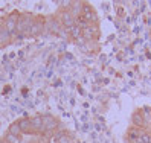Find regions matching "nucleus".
Wrapping results in <instances>:
<instances>
[{
	"mask_svg": "<svg viewBox=\"0 0 151 143\" xmlns=\"http://www.w3.org/2000/svg\"><path fill=\"white\" fill-rule=\"evenodd\" d=\"M137 143H142V142H140V140H139V142H137Z\"/></svg>",
	"mask_w": 151,
	"mask_h": 143,
	"instance_id": "18",
	"label": "nucleus"
},
{
	"mask_svg": "<svg viewBox=\"0 0 151 143\" xmlns=\"http://www.w3.org/2000/svg\"><path fill=\"white\" fill-rule=\"evenodd\" d=\"M2 143H8V142H6V140H5V139H3V142H2Z\"/></svg>",
	"mask_w": 151,
	"mask_h": 143,
	"instance_id": "17",
	"label": "nucleus"
},
{
	"mask_svg": "<svg viewBox=\"0 0 151 143\" xmlns=\"http://www.w3.org/2000/svg\"><path fill=\"white\" fill-rule=\"evenodd\" d=\"M8 132H9V134H14V136H22V129H20V127H19V123H12L11 125V127H9V131H8Z\"/></svg>",
	"mask_w": 151,
	"mask_h": 143,
	"instance_id": "14",
	"label": "nucleus"
},
{
	"mask_svg": "<svg viewBox=\"0 0 151 143\" xmlns=\"http://www.w3.org/2000/svg\"><path fill=\"white\" fill-rule=\"evenodd\" d=\"M128 139H130L131 143H137L139 139H140V132H139V129H137V128H131V129L128 131Z\"/></svg>",
	"mask_w": 151,
	"mask_h": 143,
	"instance_id": "12",
	"label": "nucleus"
},
{
	"mask_svg": "<svg viewBox=\"0 0 151 143\" xmlns=\"http://www.w3.org/2000/svg\"><path fill=\"white\" fill-rule=\"evenodd\" d=\"M31 128H32V132H34V134L44 132L41 116H34V117H31Z\"/></svg>",
	"mask_w": 151,
	"mask_h": 143,
	"instance_id": "5",
	"label": "nucleus"
},
{
	"mask_svg": "<svg viewBox=\"0 0 151 143\" xmlns=\"http://www.w3.org/2000/svg\"><path fill=\"white\" fill-rule=\"evenodd\" d=\"M5 140H6L8 143H20V142H22V139H20L19 136H14V134H9V132L6 134Z\"/></svg>",
	"mask_w": 151,
	"mask_h": 143,
	"instance_id": "16",
	"label": "nucleus"
},
{
	"mask_svg": "<svg viewBox=\"0 0 151 143\" xmlns=\"http://www.w3.org/2000/svg\"><path fill=\"white\" fill-rule=\"evenodd\" d=\"M83 9H84V3H81V2H73L69 6V12L72 14L75 19H79V17L83 15Z\"/></svg>",
	"mask_w": 151,
	"mask_h": 143,
	"instance_id": "6",
	"label": "nucleus"
},
{
	"mask_svg": "<svg viewBox=\"0 0 151 143\" xmlns=\"http://www.w3.org/2000/svg\"><path fill=\"white\" fill-rule=\"evenodd\" d=\"M11 37H12V35L2 26V28H0V46H5V44L9 43L11 41Z\"/></svg>",
	"mask_w": 151,
	"mask_h": 143,
	"instance_id": "10",
	"label": "nucleus"
},
{
	"mask_svg": "<svg viewBox=\"0 0 151 143\" xmlns=\"http://www.w3.org/2000/svg\"><path fill=\"white\" fill-rule=\"evenodd\" d=\"M133 122H134L137 127H142V125H145V120H144V116H142L140 113H136L134 116H133Z\"/></svg>",
	"mask_w": 151,
	"mask_h": 143,
	"instance_id": "15",
	"label": "nucleus"
},
{
	"mask_svg": "<svg viewBox=\"0 0 151 143\" xmlns=\"http://www.w3.org/2000/svg\"><path fill=\"white\" fill-rule=\"evenodd\" d=\"M43 29H44V23L40 21V20H34V23H32V26H31L28 35H32V37H34V35H38Z\"/></svg>",
	"mask_w": 151,
	"mask_h": 143,
	"instance_id": "8",
	"label": "nucleus"
},
{
	"mask_svg": "<svg viewBox=\"0 0 151 143\" xmlns=\"http://www.w3.org/2000/svg\"><path fill=\"white\" fill-rule=\"evenodd\" d=\"M57 20L60 21V24L63 26V28L69 29V28H72V26H75V17L69 12V9H64V11H61L57 17Z\"/></svg>",
	"mask_w": 151,
	"mask_h": 143,
	"instance_id": "3",
	"label": "nucleus"
},
{
	"mask_svg": "<svg viewBox=\"0 0 151 143\" xmlns=\"http://www.w3.org/2000/svg\"><path fill=\"white\" fill-rule=\"evenodd\" d=\"M17 23H19V15H17V14H11L5 20L3 28L9 32L11 35H17Z\"/></svg>",
	"mask_w": 151,
	"mask_h": 143,
	"instance_id": "4",
	"label": "nucleus"
},
{
	"mask_svg": "<svg viewBox=\"0 0 151 143\" xmlns=\"http://www.w3.org/2000/svg\"><path fill=\"white\" fill-rule=\"evenodd\" d=\"M0 28H2V26H0Z\"/></svg>",
	"mask_w": 151,
	"mask_h": 143,
	"instance_id": "19",
	"label": "nucleus"
},
{
	"mask_svg": "<svg viewBox=\"0 0 151 143\" xmlns=\"http://www.w3.org/2000/svg\"><path fill=\"white\" fill-rule=\"evenodd\" d=\"M83 37L86 40H95L98 37V28H96V24H88L86 29H83Z\"/></svg>",
	"mask_w": 151,
	"mask_h": 143,
	"instance_id": "7",
	"label": "nucleus"
},
{
	"mask_svg": "<svg viewBox=\"0 0 151 143\" xmlns=\"http://www.w3.org/2000/svg\"><path fill=\"white\" fill-rule=\"evenodd\" d=\"M41 120H43V128H44V132L52 134V132H54V131L60 127L58 120L54 117V116H50V114H44V116H41Z\"/></svg>",
	"mask_w": 151,
	"mask_h": 143,
	"instance_id": "2",
	"label": "nucleus"
},
{
	"mask_svg": "<svg viewBox=\"0 0 151 143\" xmlns=\"http://www.w3.org/2000/svg\"><path fill=\"white\" fill-rule=\"evenodd\" d=\"M69 35H70V37H72V38L78 40V38H79V37H81V35H83V31H81V29H79L78 26L75 24V26H72V28H69Z\"/></svg>",
	"mask_w": 151,
	"mask_h": 143,
	"instance_id": "13",
	"label": "nucleus"
},
{
	"mask_svg": "<svg viewBox=\"0 0 151 143\" xmlns=\"http://www.w3.org/2000/svg\"><path fill=\"white\" fill-rule=\"evenodd\" d=\"M61 28H63V26L60 24V21L57 20V17H52V19L47 20V29H50L54 34H58Z\"/></svg>",
	"mask_w": 151,
	"mask_h": 143,
	"instance_id": "9",
	"label": "nucleus"
},
{
	"mask_svg": "<svg viewBox=\"0 0 151 143\" xmlns=\"http://www.w3.org/2000/svg\"><path fill=\"white\" fill-rule=\"evenodd\" d=\"M19 127L22 129V132H32V128H31V119H22L17 122Z\"/></svg>",
	"mask_w": 151,
	"mask_h": 143,
	"instance_id": "11",
	"label": "nucleus"
},
{
	"mask_svg": "<svg viewBox=\"0 0 151 143\" xmlns=\"http://www.w3.org/2000/svg\"><path fill=\"white\" fill-rule=\"evenodd\" d=\"M32 23H34V19L31 15H22V17H19V23H17V34L28 35Z\"/></svg>",
	"mask_w": 151,
	"mask_h": 143,
	"instance_id": "1",
	"label": "nucleus"
}]
</instances>
